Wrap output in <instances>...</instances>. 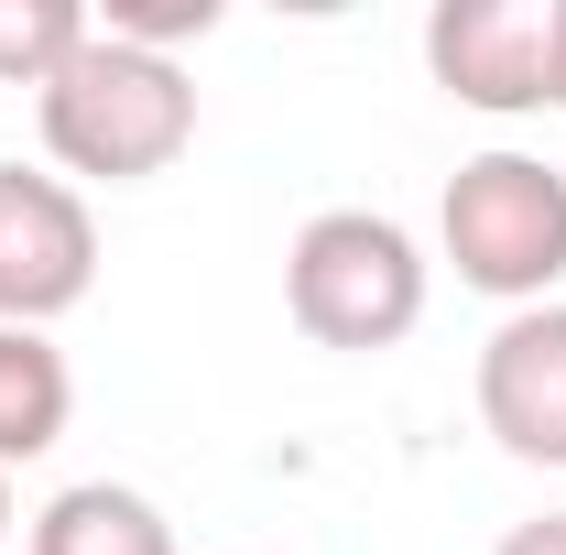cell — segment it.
<instances>
[{"mask_svg": "<svg viewBox=\"0 0 566 555\" xmlns=\"http://www.w3.org/2000/svg\"><path fill=\"white\" fill-rule=\"evenodd\" d=\"M33 121H44V153L66 175H87V186H142V175H164L197 142V87H186L175 55L109 44L87 22V44L33 87Z\"/></svg>", "mask_w": 566, "mask_h": 555, "instance_id": "6da1fadb", "label": "cell"}, {"mask_svg": "<svg viewBox=\"0 0 566 555\" xmlns=\"http://www.w3.org/2000/svg\"><path fill=\"white\" fill-rule=\"evenodd\" d=\"M283 305L316 348H403L424 316V251L370 208H327L283 251Z\"/></svg>", "mask_w": 566, "mask_h": 555, "instance_id": "7a4b0ae2", "label": "cell"}, {"mask_svg": "<svg viewBox=\"0 0 566 555\" xmlns=\"http://www.w3.org/2000/svg\"><path fill=\"white\" fill-rule=\"evenodd\" d=\"M447 262L458 283H480L501 305H556L566 283V175L534 164V153H469L447 175Z\"/></svg>", "mask_w": 566, "mask_h": 555, "instance_id": "3957f363", "label": "cell"}, {"mask_svg": "<svg viewBox=\"0 0 566 555\" xmlns=\"http://www.w3.org/2000/svg\"><path fill=\"white\" fill-rule=\"evenodd\" d=\"M98 283V218L66 175L0 164V327H44Z\"/></svg>", "mask_w": 566, "mask_h": 555, "instance_id": "277c9868", "label": "cell"}, {"mask_svg": "<svg viewBox=\"0 0 566 555\" xmlns=\"http://www.w3.org/2000/svg\"><path fill=\"white\" fill-rule=\"evenodd\" d=\"M424 66L469 109H545L556 98V0H436L424 22Z\"/></svg>", "mask_w": 566, "mask_h": 555, "instance_id": "5b68a950", "label": "cell"}, {"mask_svg": "<svg viewBox=\"0 0 566 555\" xmlns=\"http://www.w3.org/2000/svg\"><path fill=\"white\" fill-rule=\"evenodd\" d=\"M480 425L523 469H566V305H512L480 348Z\"/></svg>", "mask_w": 566, "mask_h": 555, "instance_id": "8992f818", "label": "cell"}, {"mask_svg": "<svg viewBox=\"0 0 566 555\" xmlns=\"http://www.w3.org/2000/svg\"><path fill=\"white\" fill-rule=\"evenodd\" d=\"M76 415V370L44 327H0V469L44 458Z\"/></svg>", "mask_w": 566, "mask_h": 555, "instance_id": "52a82bcc", "label": "cell"}, {"mask_svg": "<svg viewBox=\"0 0 566 555\" xmlns=\"http://www.w3.org/2000/svg\"><path fill=\"white\" fill-rule=\"evenodd\" d=\"M33 555H175V523L120 480H76L33 512Z\"/></svg>", "mask_w": 566, "mask_h": 555, "instance_id": "ba28073f", "label": "cell"}, {"mask_svg": "<svg viewBox=\"0 0 566 555\" xmlns=\"http://www.w3.org/2000/svg\"><path fill=\"white\" fill-rule=\"evenodd\" d=\"M76 44H87L76 0H0V87H44Z\"/></svg>", "mask_w": 566, "mask_h": 555, "instance_id": "9c48e42d", "label": "cell"}, {"mask_svg": "<svg viewBox=\"0 0 566 555\" xmlns=\"http://www.w3.org/2000/svg\"><path fill=\"white\" fill-rule=\"evenodd\" d=\"M109 44H142V55H175V44H208L218 33V0H109L87 11Z\"/></svg>", "mask_w": 566, "mask_h": 555, "instance_id": "30bf717a", "label": "cell"}, {"mask_svg": "<svg viewBox=\"0 0 566 555\" xmlns=\"http://www.w3.org/2000/svg\"><path fill=\"white\" fill-rule=\"evenodd\" d=\"M501 555H566V512H534V523H512Z\"/></svg>", "mask_w": 566, "mask_h": 555, "instance_id": "8fae6325", "label": "cell"}, {"mask_svg": "<svg viewBox=\"0 0 566 555\" xmlns=\"http://www.w3.org/2000/svg\"><path fill=\"white\" fill-rule=\"evenodd\" d=\"M556 109H566V0H556Z\"/></svg>", "mask_w": 566, "mask_h": 555, "instance_id": "7c38bea8", "label": "cell"}, {"mask_svg": "<svg viewBox=\"0 0 566 555\" xmlns=\"http://www.w3.org/2000/svg\"><path fill=\"white\" fill-rule=\"evenodd\" d=\"M0 534H11V469H0Z\"/></svg>", "mask_w": 566, "mask_h": 555, "instance_id": "4fadbf2b", "label": "cell"}]
</instances>
